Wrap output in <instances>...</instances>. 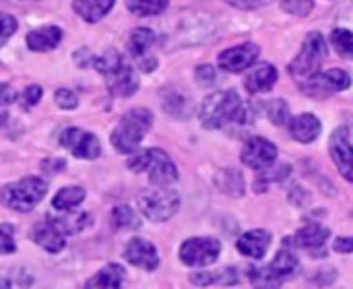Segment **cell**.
<instances>
[{
    "label": "cell",
    "mask_w": 353,
    "mask_h": 289,
    "mask_svg": "<svg viewBox=\"0 0 353 289\" xmlns=\"http://www.w3.org/2000/svg\"><path fill=\"white\" fill-rule=\"evenodd\" d=\"M199 116L205 128L215 130L228 124H242L246 120V110H244L242 97L234 89H230V91H217L205 97Z\"/></svg>",
    "instance_id": "obj_1"
},
{
    "label": "cell",
    "mask_w": 353,
    "mask_h": 289,
    "mask_svg": "<svg viewBox=\"0 0 353 289\" xmlns=\"http://www.w3.org/2000/svg\"><path fill=\"white\" fill-rule=\"evenodd\" d=\"M93 66L103 74L105 85L114 97H130L139 89V77L134 74L132 66L122 58L120 52L108 50L99 58H95Z\"/></svg>",
    "instance_id": "obj_2"
},
{
    "label": "cell",
    "mask_w": 353,
    "mask_h": 289,
    "mask_svg": "<svg viewBox=\"0 0 353 289\" xmlns=\"http://www.w3.org/2000/svg\"><path fill=\"white\" fill-rule=\"evenodd\" d=\"M151 124H153V114L149 110H145V108L128 110L120 118L116 130L112 132V145H114V149L120 151V153L134 151L141 145V141L145 139V134L149 132Z\"/></svg>",
    "instance_id": "obj_3"
},
{
    "label": "cell",
    "mask_w": 353,
    "mask_h": 289,
    "mask_svg": "<svg viewBox=\"0 0 353 289\" xmlns=\"http://www.w3.org/2000/svg\"><path fill=\"white\" fill-rule=\"evenodd\" d=\"M128 168L137 174H149V180L155 186H170L178 182V168L161 149H145L137 153L130 157Z\"/></svg>",
    "instance_id": "obj_4"
},
{
    "label": "cell",
    "mask_w": 353,
    "mask_h": 289,
    "mask_svg": "<svg viewBox=\"0 0 353 289\" xmlns=\"http://www.w3.org/2000/svg\"><path fill=\"white\" fill-rule=\"evenodd\" d=\"M46 190L48 184L41 178H23L0 188V203L6 209L27 213L46 197Z\"/></svg>",
    "instance_id": "obj_5"
},
{
    "label": "cell",
    "mask_w": 353,
    "mask_h": 289,
    "mask_svg": "<svg viewBox=\"0 0 353 289\" xmlns=\"http://www.w3.org/2000/svg\"><path fill=\"white\" fill-rule=\"evenodd\" d=\"M325 56H327V41L319 31H312L306 35L302 52L290 64V72L300 83H306L321 72V64H323Z\"/></svg>",
    "instance_id": "obj_6"
},
{
    "label": "cell",
    "mask_w": 353,
    "mask_h": 289,
    "mask_svg": "<svg viewBox=\"0 0 353 289\" xmlns=\"http://www.w3.org/2000/svg\"><path fill=\"white\" fill-rule=\"evenodd\" d=\"M180 207V197L176 190H170L165 186H159L157 190L143 192L139 197V209L149 221H168L170 217L176 215Z\"/></svg>",
    "instance_id": "obj_7"
},
{
    "label": "cell",
    "mask_w": 353,
    "mask_h": 289,
    "mask_svg": "<svg viewBox=\"0 0 353 289\" xmlns=\"http://www.w3.org/2000/svg\"><path fill=\"white\" fill-rule=\"evenodd\" d=\"M221 255V242L215 238H190L180 248V259L188 267L213 265Z\"/></svg>",
    "instance_id": "obj_8"
},
{
    "label": "cell",
    "mask_w": 353,
    "mask_h": 289,
    "mask_svg": "<svg viewBox=\"0 0 353 289\" xmlns=\"http://www.w3.org/2000/svg\"><path fill=\"white\" fill-rule=\"evenodd\" d=\"M242 161L254 172H265L277 161V147L265 137H252L242 149Z\"/></svg>",
    "instance_id": "obj_9"
},
{
    "label": "cell",
    "mask_w": 353,
    "mask_h": 289,
    "mask_svg": "<svg viewBox=\"0 0 353 289\" xmlns=\"http://www.w3.org/2000/svg\"><path fill=\"white\" fill-rule=\"evenodd\" d=\"M60 143L79 159H95L101 153L99 139L81 128H66L60 137Z\"/></svg>",
    "instance_id": "obj_10"
},
{
    "label": "cell",
    "mask_w": 353,
    "mask_h": 289,
    "mask_svg": "<svg viewBox=\"0 0 353 289\" xmlns=\"http://www.w3.org/2000/svg\"><path fill=\"white\" fill-rule=\"evenodd\" d=\"M352 85V79L341 68H331L327 72H319L314 79L306 81L302 87L310 95H331L337 91H345Z\"/></svg>",
    "instance_id": "obj_11"
},
{
    "label": "cell",
    "mask_w": 353,
    "mask_h": 289,
    "mask_svg": "<svg viewBox=\"0 0 353 289\" xmlns=\"http://www.w3.org/2000/svg\"><path fill=\"white\" fill-rule=\"evenodd\" d=\"M259 54H261V50L256 43H252V41L240 43V46H234L219 54V66L228 72H242L254 64Z\"/></svg>",
    "instance_id": "obj_12"
},
{
    "label": "cell",
    "mask_w": 353,
    "mask_h": 289,
    "mask_svg": "<svg viewBox=\"0 0 353 289\" xmlns=\"http://www.w3.org/2000/svg\"><path fill=\"white\" fill-rule=\"evenodd\" d=\"M329 151H331V157H333L337 170L341 172V176L353 182V145L350 143L347 132L343 128L333 132L331 143H329Z\"/></svg>",
    "instance_id": "obj_13"
},
{
    "label": "cell",
    "mask_w": 353,
    "mask_h": 289,
    "mask_svg": "<svg viewBox=\"0 0 353 289\" xmlns=\"http://www.w3.org/2000/svg\"><path fill=\"white\" fill-rule=\"evenodd\" d=\"M124 259L130 265H134V267H139L143 271H155L157 265H159V255H157L155 246L151 242L143 240V238H134V240H130L126 244Z\"/></svg>",
    "instance_id": "obj_14"
},
{
    "label": "cell",
    "mask_w": 353,
    "mask_h": 289,
    "mask_svg": "<svg viewBox=\"0 0 353 289\" xmlns=\"http://www.w3.org/2000/svg\"><path fill=\"white\" fill-rule=\"evenodd\" d=\"M269 246H271V232L267 230H252L238 240V250L244 257L256 259V261L267 255Z\"/></svg>",
    "instance_id": "obj_15"
},
{
    "label": "cell",
    "mask_w": 353,
    "mask_h": 289,
    "mask_svg": "<svg viewBox=\"0 0 353 289\" xmlns=\"http://www.w3.org/2000/svg\"><path fill=\"white\" fill-rule=\"evenodd\" d=\"M298 269V257L290 250H279L273 259V263L265 269L267 277L271 281V286H279L281 281H285L288 277L294 275V271Z\"/></svg>",
    "instance_id": "obj_16"
},
{
    "label": "cell",
    "mask_w": 353,
    "mask_h": 289,
    "mask_svg": "<svg viewBox=\"0 0 353 289\" xmlns=\"http://www.w3.org/2000/svg\"><path fill=\"white\" fill-rule=\"evenodd\" d=\"M277 83V68L273 64H259L244 81L248 93H267Z\"/></svg>",
    "instance_id": "obj_17"
},
{
    "label": "cell",
    "mask_w": 353,
    "mask_h": 289,
    "mask_svg": "<svg viewBox=\"0 0 353 289\" xmlns=\"http://www.w3.org/2000/svg\"><path fill=\"white\" fill-rule=\"evenodd\" d=\"M321 130V120L312 114H300L290 122V132L298 143H312L314 139H319Z\"/></svg>",
    "instance_id": "obj_18"
},
{
    "label": "cell",
    "mask_w": 353,
    "mask_h": 289,
    "mask_svg": "<svg viewBox=\"0 0 353 289\" xmlns=\"http://www.w3.org/2000/svg\"><path fill=\"white\" fill-rule=\"evenodd\" d=\"M31 238L48 252H60L66 242H64V234L54 226V223H37L31 232Z\"/></svg>",
    "instance_id": "obj_19"
},
{
    "label": "cell",
    "mask_w": 353,
    "mask_h": 289,
    "mask_svg": "<svg viewBox=\"0 0 353 289\" xmlns=\"http://www.w3.org/2000/svg\"><path fill=\"white\" fill-rule=\"evenodd\" d=\"M62 39V29L60 27H39L27 33V46L33 52H50L54 50Z\"/></svg>",
    "instance_id": "obj_20"
},
{
    "label": "cell",
    "mask_w": 353,
    "mask_h": 289,
    "mask_svg": "<svg viewBox=\"0 0 353 289\" xmlns=\"http://www.w3.org/2000/svg\"><path fill=\"white\" fill-rule=\"evenodd\" d=\"M329 236H331L329 228L319 226V223H308L306 228H302V230L296 234L294 242H296V246H300V248L314 250V248H323L325 242L329 240Z\"/></svg>",
    "instance_id": "obj_21"
},
{
    "label": "cell",
    "mask_w": 353,
    "mask_h": 289,
    "mask_svg": "<svg viewBox=\"0 0 353 289\" xmlns=\"http://www.w3.org/2000/svg\"><path fill=\"white\" fill-rule=\"evenodd\" d=\"M114 2L116 0H74L72 8L87 23H97V21H101L112 10Z\"/></svg>",
    "instance_id": "obj_22"
},
{
    "label": "cell",
    "mask_w": 353,
    "mask_h": 289,
    "mask_svg": "<svg viewBox=\"0 0 353 289\" xmlns=\"http://www.w3.org/2000/svg\"><path fill=\"white\" fill-rule=\"evenodd\" d=\"M122 281H124V269L120 265H108L93 279L87 281V288H120Z\"/></svg>",
    "instance_id": "obj_23"
},
{
    "label": "cell",
    "mask_w": 353,
    "mask_h": 289,
    "mask_svg": "<svg viewBox=\"0 0 353 289\" xmlns=\"http://www.w3.org/2000/svg\"><path fill=\"white\" fill-rule=\"evenodd\" d=\"M83 201H85V190L81 186H66L52 199V207L58 211H72Z\"/></svg>",
    "instance_id": "obj_24"
},
{
    "label": "cell",
    "mask_w": 353,
    "mask_h": 289,
    "mask_svg": "<svg viewBox=\"0 0 353 289\" xmlns=\"http://www.w3.org/2000/svg\"><path fill=\"white\" fill-rule=\"evenodd\" d=\"M153 41H155V33H153L151 29H147V27H137V29L130 33V52H132V56H134L137 60L143 58V56H147L149 50H151V46H153Z\"/></svg>",
    "instance_id": "obj_25"
},
{
    "label": "cell",
    "mask_w": 353,
    "mask_h": 289,
    "mask_svg": "<svg viewBox=\"0 0 353 289\" xmlns=\"http://www.w3.org/2000/svg\"><path fill=\"white\" fill-rule=\"evenodd\" d=\"M217 186L225 192V195H232V197H242L244 195V180H242V174H238L236 170H223L217 174L215 178Z\"/></svg>",
    "instance_id": "obj_26"
},
{
    "label": "cell",
    "mask_w": 353,
    "mask_h": 289,
    "mask_svg": "<svg viewBox=\"0 0 353 289\" xmlns=\"http://www.w3.org/2000/svg\"><path fill=\"white\" fill-rule=\"evenodd\" d=\"M126 6L132 14L153 17L168 8V0H126Z\"/></svg>",
    "instance_id": "obj_27"
},
{
    "label": "cell",
    "mask_w": 353,
    "mask_h": 289,
    "mask_svg": "<svg viewBox=\"0 0 353 289\" xmlns=\"http://www.w3.org/2000/svg\"><path fill=\"white\" fill-rule=\"evenodd\" d=\"M112 221H114V226L120 228V230H139V228H141L139 215H137L130 207H126V205L114 207V211H112Z\"/></svg>",
    "instance_id": "obj_28"
},
{
    "label": "cell",
    "mask_w": 353,
    "mask_h": 289,
    "mask_svg": "<svg viewBox=\"0 0 353 289\" xmlns=\"http://www.w3.org/2000/svg\"><path fill=\"white\" fill-rule=\"evenodd\" d=\"M331 43L337 54L345 60H353V33L347 29H335L331 33Z\"/></svg>",
    "instance_id": "obj_29"
},
{
    "label": "cell",
    "mask_w": 353,
    "mask_h": 289,
    "mask_svg": "<svg viewBox=\"0 0 353 289\" xmlns=\"http://www.w3.org/2000/svg\"><path fill=\"white\" fill-rule=\"evenodd\" d=\"M48 221L54 223L62 234H74V232L83 230L85 223H89V215L77 213V215H72V217H50Z\"/></svg>",
    "instance_id": "obj_30"
},
{
    "label": "cell",
    "mask_w": 353,
    "mask_h": 289,
    "mask_svg": "<svg viewBox=\"0 0 353 289\" xmlns=\"http://www.w3.org/2000/svg\"><path fill=\"white\" fill-rule=\"evenodd\" d=\"M265 108H267V118L273 124H277V126H285L288 124V120H290V106H288V101L273 99Z\"/></svg>",
    "instance_id": "obj_31"
},
{
    "label": "cell",
    "mask_w": 353,
    "mask_h": 289,
    "mask_svg": "<svg viewBox=\"0 0 353 289\" xmlns=\"http://www.w3.org/2000/svg\"><path fill=\"white\" fill-rule=\"evenodd\" d=\"M17 250L14 244V228L10 223L0 226V255H10Z\"/></svg>",
    "instance_id": "obj_32"
},
{
    "label": "cell",
    "mask_w": 353,
    "mask_h": 289,
    "mask_svg": "<svg viewBox=\"0 0 353 289\" xmlns=\"http://www.w3.org/2000/svg\"><path fill=\"white\" fill-rule=\"evenodd\" d=\"M281 6H283L285 12H292V14H298V17H306L314 8V0H281Z\"/></svg>",
    "instance_id": "obj_33"
},
{
    "label": "cell",
    "mask_w": 353,
    "mask_h": 289,
    "mask_svg": "<svg viewBox=\"0 0 353 289\" xmlns=\"http://www.w3.org/2000/svg\"><path fill=\"white\" fill-rule=\"evenodd\" d=\"M17 31V19L12 14L0 12V46Z\"/></svg>",
    "instance_id": "obj_34"
},
{
    "label": "cell",
    "mask_w": 353,
    "mask_h": 289,
    "mask_svg": "<svg viewBox=\"0 0 353 289\" xmlns=\"http://www.w3.org/2000/svg\"><path fill=\"white\" fill-rule=\"evenodd\" d=\"M39 99H41V87H39V85H29V87L21 93V106H23L25 110L33 108Z\"/></svg>",
    "instance_id": "obj_35"
},
{
    "label": "cell",
    "mask_w": 353,
    "mask_h": 289,
    "mask_svg": "<svg viewBox=\"0 0 353 289\" xmlns=\"http://www.w3.org/2000/svg\"><path fill=\"white\" fill-rule=\"evenodd\" d=\"M56 103L62 110H74L79 106V99H77V95L70 89H58L56 91Z\"/></svg>",
    "instance_id": "obj_36"
},
{
    "label": "cell",
    "mask_w": 353,
    "mask_h": 289,
    "mask_svg": "<svg viewBox=\"0 0 353 289\" xmlns=\"http://www.w3.org/2000/svg\"><path fill=\"white\" fill-rule=\"evenodd\" d=\"M196 79L201 85H211L215 81V70L213 66H199L196 68Z\"/></svg>",
    "instance_id": "obj_37"
},
{
    "label": "cell",
    "mask_w": 353,
    "mask_h": 289,
    "mask_svg": "<svg viewBox=\"0 0 353 289\" xmlns=\"http://www.w3.org/2000/svg\"><path fill=\"white\" fill-rule=\"evenodd\" d=\"M14 99H17V93H14V89H12L10 85H4V83H0V108H4V106L12 103Z\"/></svg>",
    "instance_id": "obj_38"
},
{
    "label": "cell",
    "mask_w": 353,
    "mask_h": 289,
    "mask_svg": "<svg viewBox=\"0 0 353 289\" xmlns=\"http://www.w3.org/2000/svg\"><path fill=\"white\" fill-rule=\"evenodd\" d=\"M225 2L236 6V8H242V10H252V8H259L263 4V0H225Z\"/></svg>",
    "instance_id": "obj_39"
},
{
    "label": "cell",
    "mask_w": 353,
    "mask_h": 289,
    "mask_svg": "<svg viewBox=\"0 0 353 289\" xmlns=\"http://www.w3.org/2000/svg\"><path fill=\"white\" fill-rule=\"evenodd\" d=\"M335 250L337 252H343V255L353 252V238H337L335 240Z\"/></svg>",
    "instance_id": "obj_40"
},
{
    "label": "cell",
    "mask_w": 353,
    "mask_h": 289,
    "mask_svg": "<svg viewBox=\"0 0 353 289\" xmlns=\"http://www.w3.org/2000/svg\"><path fill=\"white\" fill-rule=\"evenodd\" d=\"M137 62H139V66H141L143 72H151V70H155V66H157V62H155L153 56H143V58H139Z\"/></svg>",
    "instance_id": "obj_41"
}]
</instances>
